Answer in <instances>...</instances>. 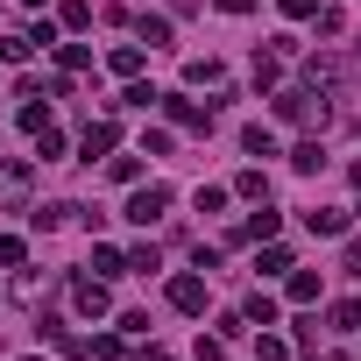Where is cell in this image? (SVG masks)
Wrapping results in <instances>:
<instances>
[{"instance_id":"obj_30","label":"cell","mask_w":361,"mask_h":361,"mask_svg":"<svg viewBox=\"0 0 361 361\" xmlns=\"http://www.w3.org/2000/svg\"><path fill=\"white\" fill-rule=\"evenodd\" d=\"M220 8H227V15H248V8H255V0H220Z\"/></svg>"},{"instance_id":"obj_11","label":"cell","mask_w":361,"mask_h":361,"mask_svg":"<svg viewBox=\"0 0 361 361\" xmlns=\"http://www.w3.org/2000/svg\"><path fill=\"white\" fill-rule=\"evenodd\" d=\"M142 43H149V50H170V22H163V15H142Z\"/></svg>"},{"instance_id":"obj_14","label":"cell","mask_w":361,"mask_h":361,"mask_svg":"<svg viewBox=\"0 0 361 361\" xmlns=\"http://www.w3.org/2000/svg\"><path fill=\"white\" fill-rule=\"evenodd\" d=\"M234 192H241V199H269V177H262V170H241Z\"/></svg>"},{"instance_id":"obj_10","label":"cell","mask_w":361,"mask_h":361,"mask_svg":"<svg viewBox=\"0 0 361 361\" xmlns=\"http://www.w3.org/2000/svg\"><path fill=\"white\" fill-rule=\"evenodd\" d=\"M29 50H36V43H29V36H15V29L0 36V64H29Z\"/></svg>"},{"instance_id":"obj_13","label":"cell","mask_w":361,"mask_h":361,"mask_svg":"<svg viewBox=\"0 0 361 361\" xmlns=\"http://www.w3.org/2000/svg\"><path fill=\"white\" fill-rule=\"evenodd\" d=\"M22 185H29V170L22 163H0V199H22Z\"/></svg>"},{"instance_id":"obj_19","label":"cell","mask_w":361,"mask_h":361,"mask_svg":"<svg viewBox=\"0 0 361 361\" xmlns=\"http://www.w3.org/2000/svg\"><path fill=\"white\" fill-rule=\"evenodd\" d=\"M312 298H319V276L298 269V276H290V305H312Z\"/></svg>"},{"instance_id":"obj_18","label":"cell","mask_w":361,"mask_h":361,"mask_svg":"<svg viewBox=\"0 0 361 361\" xmlns=\"http://www.w3.org/2000/svg\"><path fill=\"white\" fill-rule=\"evenodd\" d=\"M92 269H99V276H121L128 255H121V248H92Z\"/></svg>"},{"instance_id":"obj_3","label":"cell","mask_w":361,"mask_h":361,"mask_svg":"<svg viewBox=\"0 0 361 361\" xmlns=\"http://www.w3.org/2000/svg\"><path fill=\"white\" fill-rule=\"evenodd\" d=\"M163 106H170V121H177V128H213V106H199V99H177V92H163Z\"/></svg>"},{"instance_id":"obj_1","label":"cell","mask_w":361,"mask_h":361,"mask_svg":"<svg viewBox=\"0 0 361 361\" xmlns=\"http://www.w3.org/2000/svg\"><path fill=\"white\" fill-rule=\"evenodd\" d=\"M163 206H170V192H163V185H142V192L128 199V220L149 227V220H163Z\"/></svg>"},{"instance_id":"obj_28","label":"cell","mask_w":361,"mask_h":361,"mask_svg":"<svg viewBox=\"0 0 361 361\" xmlns=\"http://www.w3.org/2000/svg\"><path fill=\"white\" fill-rule=\"evenodd\" d=\"M22 255H29V248H22V241H15V234H8V241H0V269H15V262H22Z\"/></svg>"},{"instance_id":"obj_26","label":"cell","mask_w":361,"mask_h":361,"mask_svg":"<svg viewBox=\"0 0 361 361\" xmlns=\"http://www.w3.org/2000/svg\"><path fill=\"white\" fill-rule=\"evenodd\" d=\"M241 234H255V241H269V234H276V213H269V206H262V213H255V220H248V227H241Z\"/></svg>"},{"instance_id":"obj_5","label":"cell","mask_w":361,"mask_h":361,"mask_svg":"<svg viewBox=\"0 0 361 361\" xmlns=\"http://www.w3.org/2000/svg\"><path fill=\"white\" fill-rule=\"evenodd\" d=\"M312 92H276V121H312Z\"/></svg>"},{"instance_id":"obj_16","label":"cell","mask_w":361,"mask_h":361,"mask_svg":"<svg viewBox=\"0 0 361 361\" xmlns=\"http://www.w3.org/2000/svg\"><path fill=\"white\" fill-rule=\"evenodd\" d=\"M106 64H114V71H121V78H135V71H142V50H135V43H121V50H114V57H106Z\"/></svg>"},{"instance_id":"obj_4","label":"cell","mask_w":361,"mask_h":361,"mask_svg":"<svg viewBox=\"0 0 361 361\" xmlns=\"http://www.w3.org/2000/svg\"><path fill=\"white\" fill-rule=\"evenodd\" d=\"M170 305L177 312H206V276H177L170 283Z\"/></svg>"},{"instance_id":"obj_9","label":"cell","mask_w":361,"mask_h":361,"mask_svg":"<svg viewBox=\"0 0 361 361\" xmlns=\"http://www.w3.org/2000/svg\"><path fill=\"white\" fill-rule=\"evenodd\" d=\"M241 319H248V326H276V298H269V290H255V298L241 305Z\"/></svg>"},{"instance_id":"obj_17","label":"cell","mask_w":361,"mask_h":361,"mask_svg":"<svg viewBox=\"0 0 361 361\" xmlns=\"http://www.w3.org/2000/svg\"><path fill=\"white\" fill-rule=\"evenodd\" d=\"M319 163H326V156H319V142H298V149H290V170H305V177H312Z\"/></svg>"},{"instance_id":"obj_22","label":"cell","mask_w":361,"mask_h":361,"mask_svg":"<svg viewBox=\"0 0 361 361\" xmlns=\"http://www.w3.org/2000/svg\"><path fill=\"white\" fill-rule=\"evenodd\" d=\"M199 361H227V333H199Z\"/></svg>"},{"instance_id":"obj_15","label":"cell","mask_w":361,"mask_h":361,"mask_svg":"<svg viewBox=\"0 0 361 361\" xmlns=\"http://www.w3.org/2000/svg\"><path fill=\"white\" fill-rule=\"evenodd\" d=\"M106 177H114V185H135V177H142V156H114Z\"/></svg>"},{"instance_id":"obj_12","label":"cell","mask_w":361,"mask_h":361,"mask_svg":"<svg viewBox=\"0 0 361 361\" xmlns=\"http://www.w3.org/2000/svg\"><path fill=\"white\" fill-rule=\"evenodd\" d=\"M185 78H192V85H220V78H227V71H220V64H213V57H192V64H185Z\"/></svg>"},{"instance_id":"obj_31","label":"cell","mask_w":361,"mask_h":361,"mask_svg":"<svg viewBox=\"0 0 361 361\" xmlns=\"http://www.w3.org/2000/svg\"><path fill=\"white\" fill-rule=\"evenodd\" d=\"M22 8H43V0H22Z\"/></svg>"},{"instance_id":"obj_20","label":"cell","mask_w":361,"mask_h":361,"mask_svg":"<svg viewBox=\"0 0 361 361\" xmlns=\"http://www.w3.org/2000/svg\"><path fill=\"white\" fill-rule=\"evenodd\" d=\"M283 354H290L283 333H262V340H255V361H283Z\"/></svg>"},{"instance_id":"obj_21","label":"cell","mask_w":361,"mask_h":361,"mask_svg":"<svg viewBox=\"0 0 361 361\" xmlns=\"http://www.w3.org/2000/svg\"><path fill=\"white\" fill-rule=\"evenodd\" d=\"M156 99H163V92H149V85H128V92H121V106H135V114H149Z\"/></svg>"},{"instance_id":"obj_6","label":"cell","mask_w":361,"mask_h":361,"mask_svg":"<svg viewBox=\"0 0 361 361\" xmlns=\"http://www.w3.org/2000/svg\"><path fill=\"white\" fill-rule=\"evenodd\" d=\"M114 142H121V135H114V121H92V128H85V142H78V149H85V163H92V156H106V149H114Z\"/></svg>"},{"instance_id":"obj_24","label":"cell","mask_w":361,"mask_h":361,"mask_svg":"<svg viewBox=\"0 0 361 361\" xmlns=\"http://www.w3.org/2000/svg\"><path fill=\"white\" fill-rule=\"evenodd\" d=\"M57 57H64V71H85V64H92V50H85V43H64Z\"/></svg>"},{"instance_id":"obj_23","label":"cell","mask_w":361,"mask_h":361,"mask_svg":"<svg viewBox=\"0 0 361 361\" xmlns=\"http://www.w3.org/2000/svg\"><path fill=\"white\" fill-rule=\"evenodd\" d=\"M333 326H340V333H361V305H354V298H347V305H333Z\"/></svg>"},{"instance_id":"obj_27","label":"cell","mask_w":361,"mask_h":361,"mask_svg":"<svg viewBox=\"0 0 361 361\" xmlns=\"http://www.w3.org/2000/svg\"><path fill=\"white\" fill-rule=\"evenodd\" d=\"M276 8H283L290 22H305V15H319V0H276Z\"/></svg>"},{"instance_id":"obj_7","label":"cell","mask_w":361,"mask_h":361,"mask_svg":"<svg viewBox=\"0 0 361 361\" xmlns=\"http://www.w3.org/2000/svg\"><path fill=\"white\" fill-rule=\"evenodd\" d=\"M241 149H248V156H276V135H269L262 121H248V128H241Z\"/></svg>"},{"instance_id":"obj_25","label":"cell","mask_w":361,"mask_h":361,"mask_svg":"<svg viewBox=\"0 0 361 361\" xmlns=\"http://www.w3.org/2000/svg\"><path fill=\"white\" fill-rule=\"evenodd\" d=\"M192 206H199V213H220V206H227V192H220V185H199V199H192Z\"/></svg>"},{"instance_id":"obj_8","label":"cell","mask_w":361,"mask_h":361,"mask_svg":"<svg viewBox=\"0 0 361 361\" xmlns=\"http://www.w3.org/2000/svg\"><path fill=\"white\" fill-rule=\"evenodd\" d=\"M305 227H312V234H347V213H333V206H312V213H305Z\"/></svg>"},{"instance_id":"obj_2","label":"cell","mask_w":361,"mask_h":361,"mask_svg":"<svg viewBox=\"0 0 361 361\" xmlns=\"http://www.w3.org/2000/svg\"><path fill=\"white\" fill-rule=\"evenodd\" d=\"M71 305H78L85 319H106V305H114V298H106V283H99V276H78V283H71Z\"/></svg>"},{"instance_id":"obj_29","label":"cell","mask_w":361,"mask_h":361,"mask_svg":"<svg viewBox=\"0 0 361 361\" xmlns=\"http://www.w3.org/2000/svg\"><path fill=\"white\" fill-rule=\"evenodd\" d=\"M340 269H347V276H361V241H347V255H340Z\"/></svg>"}]
</instances>
